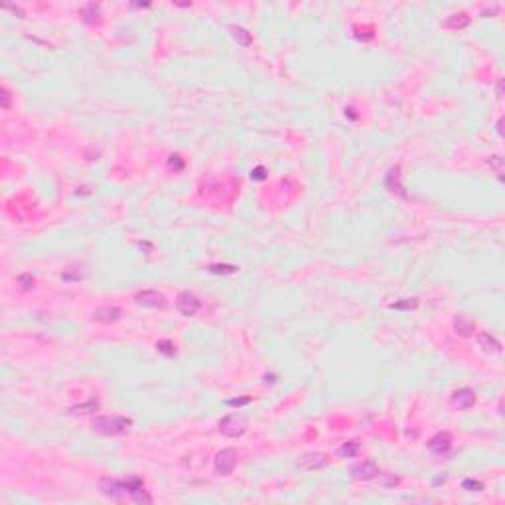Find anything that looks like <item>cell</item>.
I'll return each mask as SVG.
<instances>
[{"label":"cell","mask_w":505,"mask_h":505,"mask_svg":"<svg viewBox=\"0 0 505 505\" xmlns=\"http://www.w3.org/2000/svg\"><path fill=\"white\" fill-rule=\"evenodd\" d=\"M93 430L103 434V436H118V434H124L131 430L133 426V420L127 418V416H118V414H113V416H97L93 418Z\"/></svg>","instance_id":"1"},{"label":"cell","mask_w":505,"mask_h":505,"mask_svg":"<svg viewBox=\"0 0 505 505\" xmlns=\"http://www.w3.org/2000/svg\"><path fill=\"white\" fill-rule=\"evenodd\" d=\"M245 430H247V420H245L243 414L231 413L219 420V432H221L223 436L237 438V436H241Z\"/></svg>","instance_id":"2"},{"label":"cell","mask_w":505,"mask_h":505,"mask_svg":"<svg viewBox=\"0 0 505 505\" xmlns=\"http://www.w3.org/2000/svg\"><path fill=\"white\" fill-rule=\"evenodd\" d=\"M99 489H101V493H103L105 497H109V499L120 501V499L129 497V483H127V480L120 482V480H115V478H101Z\"/></svg>","instance_id":"3"},{"label":"cell","mask_w":505,"mask_h":505,"mask_svg":"<svg viewBox=\"0 0 505 505\" xmlns=\"http://www.w3.org/2000/svg\"><path fill=\"white\" fill-rule=\"evenodd\" d=\"M176 308H178V312H180L182 316L192 318V316H196L198 310L202 308V302H200V298H198L194 292L184 290V292H180L178 298H176Z\"/></svg>","instance_id":"4"},{"label":"cell","mask_w":505,"mask_h":505,"mask_svg":"<svg viewBox=\"0 0 505 505\" xmlns=\"http://www.w3.org/2000/svg\"><path fill=\"white\" fill-rule=\"evenodd\" d=\"M237 466V450L225 448L215 456V472L219 476H229Z\"/></svg>","instance_id":"5"},{"label":"cell","mask_w":505,"mask_h":505,"mask_svg":"<svg viewBox=\"0 0 505 505\" xmlns=\"http://www.w3.org/2000/svg\"><path fill=\"white\" fill-rule=\"evenodd\" d=\"M330 464V458L326 454H320V452H308L304 456H300L296 466H298L302 472H316V470H322Z\"/></svg>","instance_id":"6"},{"label":"cell","mask_w":505,"mask_h":505,"mask_svg":"<svg viewBox=\"0 0 505 505\" xmlns=\"http://www.w3.org/2000/svg\"><path fill=\"white\" fill-rule=\"evenodd\" d=\"M129 497L135 501V503H152V497L146 493V489H144V482H142V478H138V476H131L129 480Z\"/></svg>","instance_id":"7"},{"label":"cell","mask_w":505,"mask_h":505,"mask_svg":"<svg viewBox=\"0 0 505 505\" xmlns=\"http://www.w3.org/2000/svg\"><path fill=\"white\" fill-rule=\"evenodd\" d=\"M122 310L118 306H101L93 312V320L99 324H115L116 320H120Z\"/></svg>","instance_id":"8"},{"label":"cell","mask_w":505,"mask_h":505,"mask_svg":"<svg viewBox=\"0 0 505 505\" xmlns=\"http://www.w3.org/2000/svg\"><path fill=\"white\" fill-rule=\"evenodd\" d=\"M351 476L355 480H363V482H369V480H375L379 476V468L373 464V462H361V464H355L351 468Z\"/></svg>","instance_id":"9"},{"label":"cell","mask_w":505,"mask_h":505,"mask_svg":"<svg viewBox=\"0 0 505 505\" xmlns=\"http://www.w3.org/2000/svg\"><path fill=\"white\" fill-rule=\"evenodd\" d=\"M137 302L140 306H146V308H162L166 304L164 294H160L158 290H142V292H138Z\"/></svg>","instance_id":"10"},{"label":"cell","mask_w":505,"mask_h":505,"mask_svg":"<svg viewBox=\"0 0 505 505\" xmlns=\"http://www.w3.org/2000/svg\"><path fill=\"white\" fill-rule=\"evenodd\" d=\"M452 401H454V407H456L458 411H468V409L474 407V403H476V393L472 389H468V387H464V389H458L454 393Z\"/></svg>","instance_id":"11"},{"label":"cell","mask_w":505,"mask_h":505,"mask_svg":"<svg viewBox=\"0 0 505 505\" xmlns=\"http://www.w3.org/2000/svg\"><path fill=\"white\" fill-rule=\"evenodd\" d=\"M450 446H452V438H450L448 432H438L436 436H432L428 440V450L438 454V456L446 454L450 450Z\"/></svg>","instance_id":"12"},{"label":"cell","mask_w":505,"mask_h":505,"mask_svg":"<svg viewBox=\"0 0 505 505\" xmlns=\"http://www.w3.org/2000/svg\"><path fill=\"white\" fill-rule=\"evenodd\" d=\"M452 324H454L456 334L464 336V338H468V336H472V334L476 332V322L472 320L468 314H458V316L454 318Z\"/></svg>","instance_id":"13"},{"label":"cell","mask_w":505,"mask_h":505,"mask_svg":"<svg viewBox=\"0 0 505 505\" xmlns=\"http://www.w3.org/2000/svg\"><path fill=\"white\" fill-rule=\"evenodd\" d=\"M478 345L482 347L485 353H499L501 351V344L491 334H487V332H483V334L478 336Z\"/></svg>","instance_id":"14"},{"label":"cell","mask_w":505,"mask_h":505,"mask_svg":"<svg viewBox=\"0 0 505 505\" xmlns=\"http://www.w3.org/2000/svg\"><path fill=\"white\" fill-rule=\"evenodd\" d=\"M231 36H233V40H235L239 46H243V47H249L252 44L251 34H249L245 28H241V26H231Z\"/></svg>","instance_id":"15"},{"label":"cell","mask_w":505,"mask_h":505,"mask_svg":"<svg viewBox=\"0 0 505 505\" xmlns=\"http://www.w3.org/2000/svg\"><path fill=\"white\" fill-rule=\"evenodd\" d=\"M99 409V401L97 399H89L87 403H81V405H75L69 409L71 414H91Z\"/></svg>","instance_id":"16"},{"label":"cell","mask_w":505,"mask_h":505,"mask_svg":"<svg viewBox=\"0 0 505 505\" xmlns=\"http://www.w3.org/2000/svg\"><path fill=\"white\" fill-rule=\"evenodd\" d=\"M444 24L448 26V28H466L468 24H470V16L468 14H464V12H460V14H452V16H448Z\"/></svg>","instance_id":"17"},{"label":"cell","mask_w":505,"mask_h":505,"mask_svg":"<svg viewBox=\"0 0 505 505\" xmlns=\"http://www.w3.org/2000/svg\"><path fill=\"white\" fill-rule=\"evenodd\" d=\"M399 178H401L399 168H397V166H395V168H391L389 174H387V182H385V185H387V190H389V192H401V190H403L401 184H399Z\"/></svg>","instance_id":"18"},{"label":"cell","mask_w":505,"mask_h":505,"mask_svg":"<svg viewBox=\"0 0 505 505\" xmlns=\"http://www.w3.org/2000/svg\"><path fill=\"white\" fill-rule=\"evenodd\" d=\"M81 16H83V20H87V22H95V20L99 18V4L89 2V4L81 6Z\"/></svg>","instance_id":"19"},{"label":"cell","mask_w":505,"mask_h":505,"mask_svg":"<svg viewBox=\"0 0 505 505\" xmlns=\"http://www.w3.org/2000/svg\"><path fill=\"white\" fill-rule=\"evenodd\" d=\"M357 452H359L357 442H345L344 446H340V450H338V454L342 458H353V456H357Z\"/></svg>","instance_id":"20"},{"label":"cell","mask_w":505,"mask_h":505,"mask_svg":"<svg viewBox=\"0 0 505 505\" xmlns=\"http://www.w3.org/2000/svg\"><path fill=\"white\" fill-rule=\"evenodd\" d=\"M207 271L213 273V275H233V273H237L239 269L233 267V265H209Z\"/></svg>","instance_id":"21"},{"label":"cell","mask_w":505,"mask_h":505,"mask_svg":"<svg viewBox=\"0 0 505 505\" xmlns=\"http://www.w3.org/2000/svg\"><path fill=\"white\" fill-rule=\"evenodd\" d=\"M156 349H158L160 353H164L166 357H172V355L176 353V347H174V344H172L170 340H160V342L156 344Z\"/></svg>","instance_id":"22"},{"label":"cell","mask_w":505,"mask_h":505,"mask_svg":"<svg viewBox=\"0 0 505 505\" xmlns=\"http://www.w3.org/2000/svg\"><path fill=\"white\" fill-rule=\"evenodd\" d=\"M462 489H466V491H482L483 489V482L480 480H464L462 482Z\"/></svg>","instance_id":"23"},{"label":"cell","mask_w":505,"mask_h":505,"mask_svg":"<svg viewBox=\"0 0 505 505\" xmlns=\"http://www.w3.org/2000/svg\"><path fill=\"white\" fill-rule=\"evenodd\" d=\"M379 483H381L383 487L389 489V487H395V485L399 483V478H397L395 474H381V476H379Z\"/></svg>","instance_id":"24"},{"label":"cell","mask_w":505,"mask_h":505,"mask_svg":"<svg viewBox=\"0 0 505 505\" xmlns=\"http://www.w3.org/2000/svg\"><path fill=\"white\" fill-rule=\"evenodd\" d=\"M418 306V302L416 300H409V298H405L403 302H395V304H391V308H395V310H413V308H416Z\"/></svg>","instance_id":"25"},{"label":"cell","mask_w":505,"mask_h":505,"mask_svg":"<svg viewBox=\"0 0 505 505\" xmlns=\"http://www.w3.org/2000/svg\"><path fill=\"white\" fill-rule=\"evenodd\" d=\"M489 166L495 170V174L499 176V180L503 178V158L501 156H493V158H489Z\"/></svg>","instance_id":"26"},{"label":"cell","mask_w":505,"mask_h":505,"mask_svg":"<svg viewBox=\"0 0 505 505\" xmlns=\"http://www.w3.org/2000/svg\"><path fill=\"white\" fill-rule=\"evenodd\" d=\"M18 282L22 284V290H30L32 286H34V278L30 275H22V276H18Z\"/></svg>","instance_id":"27"},{"label":"cell","mask_w":505,"mask_h":505,"mask_svg":"<svg viewBox=\"0 0 505 505\" xmlns=\"http://www.w3.org/2000/svg\"><path fill=\"white\" fill-rule=\"evenodd\" d=\"M251 178L252 180H265V178H267V170H265L263 166H257V168L251 172Z\"/></svg>","instance_id":"28"},{"label":"cell","mask_w":505,"mask_h":505,"mask_svg":"<svg viewBox=\"0 0 505 505\" xmlns=\"http://www.w3.org/2000/svg\"><path fill=\"white\" fill-rule=\"evenodd\" d=\"M170 168H174V170H182L184 168V160L176 154V156H170Z\"/></svg>","instance_id":"29"},{"label":"cell","mask_w":505,"mask_h":505,"mask_svg":"<svg viewBox=\"0 0 505 505\" xmlns=\"http://www.w3.org/2000/svg\"><path fill=\"white\" fill-rule=\"evenodd\" d=\"M251 403V399L249 397H245V399H231V401H227V405L229 407H243V405H249Z\"/></svg>","instance_id":"30"},{"label":"cell","mask_w":505,"mask_h":505,"mask_svg":"<svg viewBox=\"0 0 505 505\" xmlns=\"http://www.w3.org/2000/svg\"><path fill=\"white\" fill-rule=\"evenodd\" d=\"M2 107H4L6 111L10 109V93H8L6 87H2Z\"/></svg>","instance_id":"31"}]
</instances>
